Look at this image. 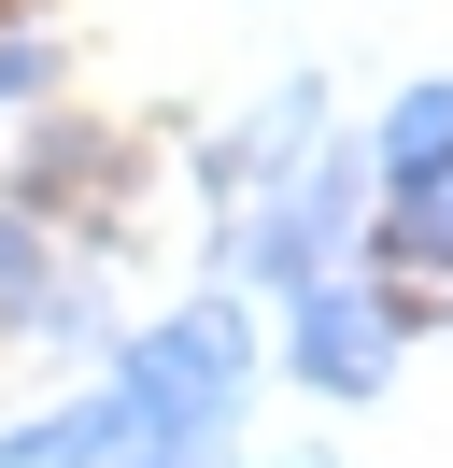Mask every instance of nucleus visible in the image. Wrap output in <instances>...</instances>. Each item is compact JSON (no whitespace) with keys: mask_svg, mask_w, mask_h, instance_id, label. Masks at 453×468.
I'll list each match as a JSON object with an SVG mask.
<instances>
[{"mask_svg":"<svg viewBox=\"0 0 453 468\" xmlns=\"http://www.w3.org/2000/svg\"><path fill=\"white\" fill-rule=\"evenodd\" d=\"M396 213H411V241H439V256H453V171H411V185H396Z\"/></svg>","mask_w":453,"mask_h":468,"instance_id":"39448f33","label":"nucleus"},{"mask_svg":"<svg viewBox=\"0 0 453 468\" xmlns=\"http://www.w3.org/2000/svg\"><path fill=\"white\" fill-rule=\"evenodd\" d=\"M383 156H396V171H439V156H453V86H411V100H396Z\"/></svg>","mask_w":453,"mask_h":468,"instance_id":"20e7f679","label":"nucleus"},{"mask_svg":"<svg viewBox=\"0 0 453 468\" xmlns=\"http://www.w3.org/2000/svg\"><path fill=\"white\" fill-rule=\"evenodd\" d=\"M142 398L128 411H156V426H213V411H226V383H241V326H226V313H198V326H170V341H142Z\"/></svg>","mask_w":453,"mask_h":468,"instance_id":"f257e3e1","label":"nucleus"},{"mask_svg":"<svg viewBox=\"0 0 453 468\" xmlns=\"http://www.w3.org/2000/svg\"><path fill=\"white\" fill-rule=\"evenodd\" d=\"M298 468H326V454H298Z\"/></svg>","mask_w":453,"mask_h":468,"instance_id":"0eeeda50","label":"nucleus"},{"mask_svg":"<svg viewBox=\"0 0 453 468\" xmlns=\"http://www.w3.org/2000/svg\"><path fill=\"white\" fill-rule=\"evenodd\" d=\"M383 341H396V313L368 284H298V383L368 398V383H383Z\"/></svg>","mask_w":453,"mask_h":468,"instance_id":"f03ea898","label":"nucleus"},{"mask_svg":"<svg viewBox=\"0 0 453 468\" xmlns=\"http://www.w3.org/2000/svg\"><path fill=\"white\" fill-rule=\"evenodd\" d=\"M128 468H170V454H128Z\"/></svg>","mask_w":453,"mask_h":468,"instance_id":"423d86ee","label":"nucleus"},{"mask_svg":"<svg viewBox=\"0 0 453 468\" xmlns=\"http://www.w3.org/2000/svg\"><path fill=\"white\" fill-rule=\"evenodd\" d=\"M340 228H354V156H326L311 185H283V213L255 228V270H269V284H326Z\"/></svg>","mask_w":453,"mask_h":468,"instance_id":"7ed1b4c3","label":"nucleus"}]
</instances>
